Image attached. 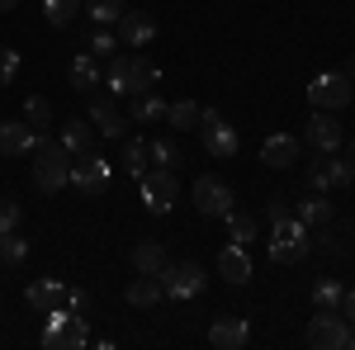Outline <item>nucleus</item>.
Wrapping results in <instances>:
<instances>
[{
	"mask_svg": "<svg viewBox=\"0 0 355 350\" xmlns=\"http://www.w3.org/2000/svg\"><path fill=\"white\" fill-rule=\"evenodd\" d=\"M24 123L33 128V133H43V128L53 123V105H48V100H38V95L24 100Z\"/></svg>",
	"mask_w": 355,
	"mask_h": 350,
	"instance_id": "obj_36",
	"label": "nucleus"
},
{
	"mask_svg": "<svg viewBox=\"0 0 355 350\" xmlns=\"http://www.w3.org/2000/svg\"><path fill=\"white\" fill-rule=\"evenodd\" d=\"M114 48H119V33L95 24V33L85 38V53H90V57H114Z\"/></svg>",
	"mask_w": 355,
	"mask_h": 350,
	"instance_id": "obj_37",
	"label": "nucleus"
},
{
	"mask_svg": "<svg viewBox=\"0 0 355 350\" xmlns=\"http://www.w3.org/2000/svg\"><path fill=\"white\" fill-rule=\"evenodd\" d=\"M346 157H351V161H355V142H351V152H346Z\"/></svg>",
	"mask_w": 355,
	"mask_h": 350,
	"instance_id": "obj_45",
	"label": "nucleus"
},
{
	"mask_svg": "<svg viewBox=\"0 0 355 350\" xmlns=\"http://www.w3.org/2000/svg\"><path fill=\"white\" fill-rule=\"evenodd\" d=\"M81 10H85V19H90V24L114 28V24H119V15H123L128 5H123V0H81Z\"/></svg>",
	"mask_w": 355,
	"mask_h": 350,
	"instance_id": "obj_26",
	"label": "nucleus"
},
{
	"mask_svg": "<svg viewBox=\"0 0 355 350\" xmlns=\"http://www.w3.org/2000/svg\"><path fill=\"white\" fill-rule=\"evenodd\" d=\"M90 123H95V133L105 137H128V114H119L114 100H90V114H85Z\"/></svg>",
	"mask_w": 355,
	"mask_h": 350,
	"instance_id": "obj_16",
	"label": "nucleus"
},
{
	"mask_svg": "<svg viewBox=\"0 0 355 350\" xmlns=\"http://www.w3.org/2000/svg\"><path fill=\"white\" fill-rule=\"evenodd\" d=\"M351 331L355 326L341 317V313H318L313 322H308V331H303V341L313 350H341V346H351Z\"/></svg>",
	"mask_w": 355,
	"mask_h": 350,
	"instance_id": "obj_9",
	"label": "nucleus"
},
{
	"mask_svg": "<svg viewBox=\"0 0 355 350\" xmlns=\"http://www.w3.org/2000/svg\"><path fill=\"white\" fill-rule=\"evenodd\" d=\"M327 157H331V152H318L313 161L303 166V180H308V189H318V194L336 189V185H331V170H327Z\"/></svg>",
	"mask_w": 355,
	"mask_h": 350,
	"instance_id": "obj_31",
	"label": "nucleus"
},
{
	"mask_svg": "<svg viewBox=\"0 0 355 350\" xmlns=\"http://www.w3.org/2000/svg\"><path fill=\"white\" fill-rule=\"evenodd\" d=\"M71 85L76 90H95V85L105 81V71H100V57H90V53H81V57H71Z\"/></svg>",
	"mask_w": 355,
	"mask_h": 350,
	"instance_id": "obj_23",
	"label": "nucleus"
},
{
	"mask_svg": "<svg viewBox=\"0 0 355 350\" xmlns=\"http://www.w3.org/2000/svg\"><path fill=\"white\" fill-rule=\"evenodd\" d=\"M43 346L48 350H76L85 346V317L71 313V308H53L48 313V326H43Z\"/></svg>",
	"mask_w": 355,
	"mask_h": 350,
	"instance_id": "obj_6",
	"label": "nucleus"
},
{
	"mask_svg": "<svg viewBox=\"0 0 355 350\" xmlns=\"http://www.w3.org/2000/svg\"><path fill=\"white\" fill-rule=\"evenodd\" d=\"M33 185L43 194H57V189L71 185V152L62 142H33Z\"/></svg>",
	"mask_w": 355,
	"mask_h": 350,
	"instance_id": "obj_2",
	"label": "nucleus"
},
{
	"mask_svg": "<svg viewBox=\"0 0 355 350\" xmlns=\"http://www.w3.org/2000/svg\"><path fill=\"white\" fill-rule=\"evenodd\" d=\"M299 157H303V147H299V137H289V133H270L261 142V166H270V170H289V166H299Z\"/></svg>",
	"mask_w": 355,
	"mask_h": 350,
	"instance_id": "obj_14",
	"label": "nucleus"
},
{
	"mask_svg": "<svg viewBox=\"0 0 355 350\" xmlns=\"http://www.w3.org/2000/svg\"><path fill=\"white\" fill-rule=\"evenodd\" d=\"M57 142H62V147H67L71 157H81V152H90V147H95V123L71 114V119L62 123V137H57Z\"/></svg>",
	"mask_w": 355,
	"mask_h": 350,
	"instance_id": "obj_19",
	"label": "nucleus"
},
{
	"mask_svg": "<svg viewBox=\"0 0 355 350\" xmlns=\"http://www.w3.org/2000/svg\"><path fill=\"white\" fill-rule=\"evenodd\" d=\"M313 308L318 313H336L341 308V279H318L313 284Z\"/></svg>",
	"mask_w": 355,
	"mask_h": 350,
	"instance_id": "obj_32",
	"label": "nucleus"
},
{
	"mask_svg": "<svg viewBox=\"0 0 355 350\" xmlns=\"http://www.w3.org/2000/svg\"><path fill=\"white\" fill-rule=\"evenodd\" d=\"M19 76V53L15 48H0V85H10Z\"/></svg>",
	"mask_w": 355,
	"mask_h": 350,
	"instance_id": "obj_39",
	"label": "nucleus"
},
{
	"mask_svg": "<svg viewBox=\"0 0 355 350\" xmlns=\"http://www.w3.org/2000/svg\"><path fill=\"white\" fill-rule=\"evenodd\" d=\"M123 170H128L133 180L147 175V142H142V137H123Z\"/></svg>",
	"mask_w": 355,
	"mask_h": 350,
	"instance_id": "obj_30",
	"label": "nucleus"
},
{
	"mask_svg": "<svg viewBox=\"0 0 355 350\" xmlns=\"http://www.w3.org/2000/svg\"><path fill=\"white\" fill-rule=\"evenodd\" d=\"M147 161L175 170V166L185 161V157H180V142H175V137H152V142H147Z\"/></svg>",
	"mask_w": 355,
	"mask_h": 350,
	"instance_id": "obj_28",
	"label": "nucleus"
},
{
	"mask_svg": "<svg viewBox=\"0 0 355 350\" xmlns=\"http://www.w3.org/2000/svg\"><path fill=\"white\" fill-rule=\"evenodd\" d=\"M24 298H28L33 313L48 317L53 308H67V284H62V279H33V284L24 289Z\"/></svg>",
	"mask_w": 355,
	"mask_h": 350,
	"instance_id": "obj_15",
	"label": "nucleus"
},
{
	"mask_svg": "<svg viewBox=\"0 0 355 350\" xmlns=\"http://www.w3.org/2000/svg\"><path fill=\"white\" fill-rule=\"evenodd\" d=\"M351 76L346 71H322V76H313V85H308V105L313 109H346L351 105Z\"/></svg>",
	"mask_w": 355,
	"mask_h": 350,
	"instance_id": "obj_8",
	"label": "nucleus"
},
{
	"mask_svg": "<svg viewBox=\"0 0 355 350\" xmlns=\"http://www.w3.org/2000/svg\"><path fill=\"white\" fill-rule=\"evenodd\" d=\"M190 194H194V209H199L204 218H223L227 209H232V189H227L223 175H199Z\"/></svg>",
	"mask_w": 355,
	"mask_h": 350,
	"instance_id": "obj_11",
	"label": "nucleus"
},
{
	"mask_svg": "<svg viewBox=\"0 0 355 350\" xmlns=\"http://www.w3.org/2000/svg\"><path fill=\"white\" fill-rule=\"evenodd\" d=\"M266 251H270L275 265H299L303 256L313 251V227H303L299 218H279V222H270V242H266Z\"/></svg>",
	"mask_w": 355,
	"mask_h": 350,
	"instance_id": "obj_3",
	"label": "nucleus"
},
{
	"mask_svg": "<svg viewBox=\"0 0 355 350\" xmlns=\"http://www.w3.org/2000/svg\"><path fill=\"white\" fill-rule=\"evenodd\" d=\"M199 137H204V147H209V157H218V161H227V157H237V147H242V137H237V128L223 119L218 109H199Z\"/></svg>",
	"mask_w": 355,
	"mask_h": 350,
	"instance_id": "obj_4",
	"label": "nucleus"
},
{
	"mask_svg": "<svg viewBox=\"0 0 355 350\" xmlns=\"http://www.w3.org/2000/svg\"><path fill=\"white\" fill-rule=\"evenodd\" d=\"M346 76H355V57H351V62H346Z\"/></svg>",
	"mask_w": 355,
	"mask_h": 350,
	"instance_id": "obj_44",
	"label": "nucleus"
},
{
	"mask_svg": "<svg viewBox=\"0 0 355 350\" xmlns=\"http://www.w3.org/2000/svg\"><path fill=\"white\" fill-rule=\"evenodd\" d=\"M336 313H341V317L355 326V289H346V294H341V308H336Z\"/></svg>",
	"mask_w": 355,
	"mask_h": 350,
	"instance_id": "obj_42",
	"label": "nucleus"
},
{
	"mask_svg": "<svg viewBox=\"0 0 355 350\" xmlns=\"http://www.w3.org/2000/svg\"><path fill=\"white\" fill-rule=\"evenodd\" d=\"M5 232H19V204L15 199H0V237Z\"/></svg>",
	"mask_w": 355,
	"mask_h": 350,
	"instance_id": "obj_38",
	"label": "nucleus"
},
{
	"mask_svg": "<svg viewBox=\"0 0 355 350\" xmlns=\"http://www.w3.org/2000/svg\"><path fill=\"white\" fill-rule=\"evenodd\" d=\"M209 341L218 350H242L251 341V326H246V317H218V322L209 326Z\"/></svg>",
	"mask_w": 355,
	"mask_h": 350,
	"instance_id": "obj_18",
	"label": "nucleus"
},
{
	"mask_svg": "<svg viewBox=\"0 0 355 350\" xmlns=\"http://www.w3.org/2000/svg\"><path fill=\"white\" fill-rule=\"evenodd\" d=\"M162 298H166V289H162L157 274H137L133 284H128V303H133V308H157Z\"/></svg>",
	"mask_w": 355,
	"mask_h": 350,
	"instance_id": "obj_24",
	"label": "nucleus"
},
{
	"mask_svg": "<svg viewBox=\"0 0 355 350\" xmlns=\"http://www.w3.org/2000/svg\"><path fill=\"white\" fill-rule=\"evenodd\" d=\"M162 279V289H166V298H194V294H204V284H209V274L194 265V261H171V265L157 274Z\"/></svg>",
	"mask_w": 355,
	"mask_h": 350,
	"instance_id": "obj_10",
	"label": "nucleus"
},
{
	"mask_svg": "<svg viewBox=\"0 0 355 350\" xmlns=\"http://www.w3.org/2000/svg\"><path fill=\"white\" fill-rule=\"evenodd\" d=\"M303 137H308V147H318V152H341L346 128H341V119H336L331 109H318V114L303 123Z\"/></svg>",
	"mask_w": 355,
	"mask_h": 350,
	"instance_id": "obj_12",
	"label": "nucleus"
},
{
	"mask_svg": "<svg viewBox=\"0 0 355 350\" xmlns=\"http://www.w3.org/2000/svg\"><path fill=\"white\" fill-rule=\"evenodd\" d=\"M294 218H299L303 227H322V222H331V218H336V204H331L327 194H318V189H313L299 209H294Z\"/></svg>",
	"mask_w": 355,
	"mask_h": 350,
	"instance_id": "obj_21",
	"label": "nucleus"
},
{
	"mask_svg": "<svg viewBox=\"0 0 355 350\" xmlns=\"http://www.w3.org/2000/svg\"><path fill=\"white\" fill-rule=\"evenodd\" d=\"M218 274L227 279V284H246L251 279V256H246V246H223V256H218Z\"/></svg>",
	"mask_w": 355,
	"mask_h": 350,
	"instance_id": "obj_20",
	"label": "nucleus"
},
{
	"mask_svg": "<svg viewBox=\"0 0 355 350\" xmlns=\"http://www.w3.org/2000/svg\"><path fill=\"white\" fill-rule=\"evenodd\" d=\"M166 128H175V133L199 128V105H194V100H175V105H166Z\"/></svg>",
	"mask_w": 355,
	"mask_h": 350,
	"instance_id": "obj_29",
	"label": "nucleus"
},
{
	"mask_svg": "<svg viewBox=\"0 0 355 350\" xmlns=\"http://www.w3.org/2000/svg\"><path fill=\"white\" fill-rule=\"evenodd\" d=\"M341 237H351V227H336V218H331V222H322V227H318V237H313V242L322 246L327 256H341V251H346V242H341Z\"/></svg>",
	"mask_w": 355,
	"mask_h": 350,
	"instance_id": "obj_34",
	"label": "nucleus"
},
{
	"mask_svg": "<svg viewBox=\"0 0 355 350\" xmlns=\"http://www.w3.org/2000/svg\"><path fill=\"white\" fill-rule=\"evenodd\" d=\"M114 33H119L123 48H147V43L157 38V19H152L147 10H123L119 24H114Z\"/></svg>",
	"mask_w": 355,
	"mask_h": 350,
	"instance_id": "obj_13",
	"label": "nucleus"
},
{
	"mask_svg": "<svg viewBox=\"0 0 355 350\" xmlns=\"http://www.w3.org/2000/svg\"><path fill=\"white\" fill-rule=\"evenodd\" d=\"M67 308H71V313H90V294H85V289H67Z\"/></svg>",
	"mask_w": 355,
	"mask_h": 350,
	"instance_id": "obj_40",
	"label": "nucleus"
},
{
	"mask_svg": "<svg viewBox=\"0 0 355 350\" xmlns=\"http://www.w3.org/2000/svg\"><path fill=\"white\" fill-rule=\"evenodd\" d=\"M137 185H142V204H147V213H171L175 199H180V175L166 170V166H152Z\"/></svg>",
	"mask_w": 355,
	"mask_h": 350,
	"instance_id": "obj_5",
	"label": "nucleus"
},
{
	"mask_svg": "<svg viewBox=\"0 0 355 350\" xmlns=\"http://www.w3.org/2000/svg\"><path fill=\"white\" fill-rule=\"evenodd\" d=\"M28 261V242L19 232H5L0 237V265H24Z\"/></svg>",
	"mask_w": 355,
	"mask_h": 350,
	"instance_id": "obj_35",
	"label": "nucleus"
},
{
	"mask_svg": "<svg viewBox=\"0 0 355 350\" xmlns=\"http://www.w3.org/2000/svg\"><path fill=\"white\" fill-rule=\"evenodd\" d=\"M24 0H0V15H10V10H19Z\"/></svg>",
	"mask_w": 355,
	"mask_h": 350,
	"instance_id": "obj_43",
	"label": "nucleus"
},
{
	"mask_svg": "<svg viewBox=\"0 0 355 350\" xmlns=\"http://www.w3.org/2000/svg\"><path fill=\"white\" fill-rule=\"evenodd\" d=\"M43 15L53 28H67L76 15H81V0H43Z\"/></svg>",
	"mask_w": 355,
	"mask_h": 350,
	"instance_id": "obj_33",
	"label": "nucleus"
},
{
	"mask_svg": "<svg viewBox=\"0 0 355 350\" xmlns=\"http://www.w3.org/2000/svg\"><path fill=\"white\" fill-rule=\"evenodd\" d=\"M33 142H38V133L28 128L24 119L0 123V152H5V157H28V152H33Z\"/></svg>",
	"mask_w": 355,
	"mask_h": 350,
	"instance_id": "obj_17",
	"label": "nucleus"
},
{
	"mask_svg": "<svg viewBox=\"0 0 355 350\" xmlns=\"http://www.w3.org/2000/svg\"><path fill=\"white\" fill-rule=\"evenodd\" d=\"M266 213H270V222H279V218L294 213V204H289V199H270V204H266Z\"/></svg>",
	"mask_w": 355,
	"mask_h": 350,
	"instance_id": "obj_41",
	"label": "nucleus"
},
{
	"mask_svg": "<svg viewBox=\"0 0 355 350\" xmlns=\"http://www.w3.org/2000/svg\"><path fill=\"white\" fill-rule=\"evenodd\" d=\"M162 81V71L147 62L142 53H114L110 57V71H105V85H110L114 95H142V90H152V85Z\"/></svg>",
	"mask_w": 355,
	"mask_h": 350,
	"instance_id": "obj_1",
	"label": "nucleus"
},
{
	"mask_svg": "<svg viewBox=\"0 0 355 350\" xmlns=\"http://www.w3.org/2000/svg\"><path fill=\"white\" fill-rule=\"evenodd\" d=\"M110 175L114 166L90 147V152H81V157H71V185L81 189V194H90V199H100L105 189H110Z\"/></svg>",
	"mask_w": 355,
	"mask_h": 350,
	"instance_id": "obj_7",
	"label": "nucleus"
},
{
	"mask_svg": "<svg viewBox=\"0 0 355 350\" xmlns=\"http://www.w3.org/2000/svg\"><path fill=\"white\" fill-rule=\"evenodd\" d=\"M133 119H137V123H166V100L157 95V90L133 95Z\"/></svg>",
	"mask_w": 355,
	"mask_h": 350,
	"instance_id": "obj_27",
	"label": "nucleus"
},
{
	"mask_svg": "<svg viewBox=\"0 0 355 350\" xmlns=\"http://www.w3.org/2000/svg\"><path fill=\"white\" fill-rule=\"evenodd\" d=\"M166 265H171V256H166L162 242H137L133 246V270L137 274H162Z\"/></svg>",
	"mask_w": 355,
	"mask_h": 350,
	"instance_id": "obj_22",
	"label": "nucleus"
},
{
	"mask_svg": "<svg viewBox=\"0 0 355 350\" xmlns=\"http://www.w3.org/2000/svg\"><path fill=\"white\" fill-rule=\"evenodd\" d=\"M223 218H227V242H232V246H251L256 237H261V222H256L251 213H237V209H227Z\"/></svg>",
	"mask_w": 355,
	"mask_h": 350,
	"instance_id": "obj_25",
	"label": "nucleus"
}]
</instances>
